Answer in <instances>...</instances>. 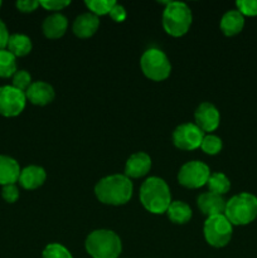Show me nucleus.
I'll return each mask as SVG.
<instances>
[{
	"mask_svg": "<svg viewBox=\"0 0 257 258\" xmlns=\"http://www.w3.org/2000/svg\"><path fill=\"white\" fill-rule=\"evenodd\" d=\"M25 93L10 86H0V115L15 117L25 108Z\"/></svg>",
	"mask_w": 257,
	"mask_h": 258,
	"instance_id": "9",
	"label": "nucleus"
},
{
	"mask_svg": "<svg viewBox=\"0 0 257 258\" xmlns=\"http://www.w3.org/2000/svg\"><path fill=\"white\" fill-rule=\"evenodd\" d=\"M17 57L8 49L0 50V77L9 78L17 72Z\"/></svg>",
	"mask_w": 257,
	"mask_h": 258,
	"instance_id": "23",
	"label": "nucleus"
},
{
	"mask_svg": "<svg viewBox=\"0 0 257 258\" xmlns=\"http://www.w3.org/2000/svg\"><path fill=\"white\" fill-rule=\"evenodd\" d=\"M222 33L227 37H233L242 32L244 27V17L238 10H228L221 19Z\"/></svg>",
	"mask_w": 257,
	"mask_h": 258,
	"instance_id": "19",
	"label": "nucleus"
},
{
	"mask_svg": "<svg viewBox=\"0 0 257 258\" xmlns=\"http://www.w3.org/2000/svg\"><path fill=\"white\" fill-rule=\"evenodd\" d=\"M2 4H3V3H2V2H0V7H2Z\"/></svg>",
	"mask_w": 257,
	"mask_h": 258,
	"instance_id": "34",
	"label": "nucleus"
},
{
	"mask_svg": "<svg viewBox=\"0 0 257 258\" xmlns=\"http://www.w3.org/2000/svg\"><path fill=\"white\" fill-rule=\"evenodd\" d=\"M85 248L92 258H118L122 243L113 231L96 229L86 238Z\"/></svg>",
	"mask_w": 257,
	"mask_h": 258,
	"instance_id": "3",
	"label": "nucleus"
},
{
	"mask_svg": "<svg viewBox=\"0 0 257 258\" xmlns=\"http://www.w3.org/2000/svg\"><path fill=\"white\" fill-rule=\"evenodd\" d=\"M140 202L144 208L153 214L166 213L171 203L169 185L164 179L150 176L140 186Z\"/></svg>",
	"mask_w": 257,
	"mask_h": 258,
	"instance_id": "2",
	"label": "nucleus"
},
{
	"mask_svg": "<svg viewBox=\"0 0 257 258\" xmlns=\"http://www.w3.org/2000/svg\"><path fill=\"white\" fill-rule=\"evenodd\" d=\"M133 191V181L125 174L105 176L95 186L96 198L108 206H123L131 199Z\"/></svg>",
	"mask_w": 257,
	"mask_h": 258,
	"instance_id": "1",
	"label": "nucleus"
},
{
	"mask_svg": "<svg viewBox=\"0 0 257 258\" xmlns=\"http://www.w3.org/2000/svg\"><path fill=\"white\" fill-rule=\"evenodd\" d=\"M193 20L191 10L185 3L168 2L163 12L164 30L171 37H181L189 30Z\"/></svg>",
	"mask_w": 257,
	"mask_h": 258,
	"instance_id": "5",
	"label": "nucleus"
},
{
	"mask_svg": "<svg viewBox=\"0 0 257 258\" xmlns=\"http://www.w3.org/2000/svg\"><path fill=\"white\" fill-rule=\"evenodd\" d=\"M32 40L25 34H13L10 35L8 42V50L15 57H24L29 54L32 50Z\"/></svg>",
	"mask_w": 257,
	"mask_h": 258,
	"instance_id": "21",
	"label": "nucleus"
},
{
	"mask_svg": "<svg viewBox=\"0 0 257 258\" xmlns=\"http://www.w3.org/2000/svg\"><path fill=\"white\" fill-rule=\"evenodd\" d=\"M67 18L60 13H53L52 15L45 18L42 24L43 33L49 39H58V38L63 37L66 30H67Z\"/></svg>",
	"mask_w": 257,
	"mask_h": 258,
	"instance_id": "17",
	"label": "nucleus"
},
{
	"mask_svg": "<svg viewBox=\"0 0 257 258\" xmlns=\"http://www.w3.org/2000/svg\"><path fill=\"white\" fill-rule=\"evenodd\" d=\"M211 174V169L207 164L193 160L181 166L178 173V181L184 188L198 189L201 186L207 185V181H208Z\"/></svg>",
	"mask_w": 257,
	"mask_h": 258,
	"instance_id": "8",
	"label": "nucleus"
},
{
	"mask_svg": "<svg viewBox=\"0 0 257 258\" xmlns=\"http://www.w3.org/2000/svg\"><path fill=\"white\" fill-rule=\"evenodd\" d=\"M85 4L92 14H95L96 17H100V15L110 14L111 9L115 7L116 2H113V0H86Z\"/></svg>",
	"mask_w": 257,
	"mask_h": 258,
	"instance_id": "24",
	"label": "nucleus"
},
{
	"mask_svg": "<svg viewBox=\"0 0 257 258\" xmlns=\"http://www.w3.org/2000/svg\"><path fill=\"white\" fill-rule=\"evenodd\" d=\"M42 258H73L71 252L59 243H49L43 249Z\"/></svg>",
	"mask_w": 257,
	"mask_h": 258,
	"instance_id": "26",
	"label": "nucleus"
},
{
	"mask_svg": "<svg viewBox=\"0 0 257 258\" xmlns=\"http://www.w3.org/2000/svg\"><path fill=\"white\" fill-rule=\"evenodd\" d=\"M226 203L227 202L224 201L223 197L212 193V191H206V193L201 194V196L197 198L198 208L201 209L202 213L206 214L207 217L224 214Z\"/></svg>",
	"mask_w": 257,
	"mask_h": 258,
	"instance_id": "14",
	"label": "nucleus"
},
{
	"mask_svg": "<svg viewBox=\"0 0 257 258\" xmlns=\"http://www.w3.org/2000/svg\"><path fill=\"white\" fill-rule=\"evenodd\" d=\"M169 219L175 224H185L191 219L193 212H191L190 207L186 203L181 201H174L171 202L169 206L168 211H166Z\"/></svg>",
	"mask_w": 257,
	"mask_h": 258,
	"instance_id": "20",
	"label": "nucleus"
},
{
	"mask_svg": "<svg viewBox=\"0 0 257 258\" xmlns=\"http://www.w3.org/2000/svg\"><path fill=\"white\" fill-rule=\"evenodd\" d=\"M100 27V19L92 13H83L73 22V33L78 38H90Z\"/></svg>",
	"mask_w": 257,
	"mask_h": 258,
	"instance_id": "16",
	"label": "nucleus"
},
{
	"mask_svg": "<svg viewBox=\"0 0 257 258\" xmlns=\"http://www.w3.org/2000/svg\"><path fill=\"white\" fill-rule=\"evenodd\" d=\"M236 7L243 17H257V0H238Z\"/></svg>",
	"mask_w": 257,
	"mask_h": 258,
	"instance_id": "28",
	"label": "nucleus"
},
{
	"mask_svg": "<svg viewBox=\"0 0 257 258\" xmlns=\"http://www.w3.org/2000/svg\"><path fill=\"white\" fill-rule=\"evenodd\" d=\"M2 197L7 203H15L19 199V190H18L17 185L15 184H10V185L3 186Z\"/></svg>",
	"mask_w": 257,
	"mask_h": 258,
	"instance_id": "29",
	"label": "nucleus"
},
{
	"mask_svg": "<svg viewBox=\"0 0 257 258\" xmlns=\"http://www.w3.org/2000/svg\"><path fill=\"white\" fill-rule=\"evenodd\" d=\"M9 30H8V27L5 25V23L0 19V50L7 49L8 42H9Z\"/></svg>",
	"mask_w": 257,
	"mask_h": 258,
	"instance_id": "33",
	"label": "nucleus"
},
{
	"mask_svg": "<svg viewBox=\"0 0 257 258\" xmlns=\"http://www.w3.org/2000/svg\"><path fill=\"white\" fill-rule=\"evenodd\" d=\"M15 5L22 13H32L39 7V2H37V0H20V2H17Z\"/></svg>",
	"mask_w": 257,
	"mask_h": 258,
	"instance_id": "32",
	"label": "nucleus"
},
{
	"mask_svg": "<svg viewBox=\"0 0 257 258\" xmlns=\"http://www.w3.org/2000/svg\"><path fill=\"white\" fill-rule=\"evenodd\" d=\"M194 118H196V125L203 133H212V131L217 130L219 122H221V115H219L218 108L213 103L209 102H203L197 107Z\"/></svg>",
	"mask_w": 257,
	"mask_h": 258,
	"instance_id": "11",
	"label": "nucleus"
},
{
	"mask_svg": "<svg viewBox=\"0 0 257 258\" xmlns=\"http://www.w3.org/2000/svg\"><path fill=\"white\" fill-rule=\"evenodd\" d=\"M204 133L196 123H181L174 130L173 143L180 150L190 151L201 148Z\"/></svg>",
	"mask_w": 257,
	"mask_h": 258,
	"instance_id": "10",
	"label": "nucleus"
},
{
	"mask_svg": "<svg viewBox=\"0 0 257 258\" xmlns=\"http://www.w3.org/2000/svg\"><path fill=\"white\" fill-rule=\"evenodd\" d=\"M45 179H47V173L42 166L29 165L22 169L18 181L27 190H34L44 184Z\"/></svg>",
	"mask_w": 257,
	"mask_h": 258,
	"instance_id": "15",
	"label": "nucleus"
},
{
	"mask_svg": "<svg viewBox=\"0 0 257 258\" xmlns=\"http://www.w3.org/2000/svg\"><path fill=\"white\" fill-rule=\"evenodd\" d=\"M32 83H33L32 76H30L29 73L24 70L17 71V72L14 73V76H13L12 86L24 93H25V91L30 87V85H32Z\"/></svg>",
	"mask_w": 257,
	"mask_h": 258,
	"instance_id": "27",
	"label": "nucleus"
},
{
	"mask_svg": "<svg viewBox=\"0 0 257 258\" xmlns=\"http://www.w3.org/2000/svg\"><path fill=\"white\" fill-rule=\"evenodd\" d=\"M54 88L47 82L37 81L30 85V87L25 91V97L27 101L32 102L33 105L45 106L54 100Z\"/></svg>",
	"mask_w": 257,
	"mask_h": 258,
	"instance_id": "12",
	"label": "nucleus"
},
{
	"mask_svg": "<svg viewBox=\"0 0 257 258\" xmlns=\"http://www.w3.org/2000/svg\"><path fill=\"white\" fill-rule=\"evenodd\" d=\"M70 4V0H43V2H39L40 7L44 8L45 10H50V12L62 10L65 9L66 7H68Z\"/></svg>",
	"mask_w": 257,
	"mask_h": 258,
	"instance_id": "30",
	"label": "nucleus"
},
{
	"mask_svg": "<svg viewBox=\"0 0 257 258\" xmlns=\"http://www.w3.org/2000/svg\"><path fill=\"white\" fill-rule=\"evenodd\" d=\"M224 216L232 226H247L257 218V197L241 193L232 197L226 203Z\"/></svg>",
	"mask_w": 257,
	"mask_h": 258,
	"instance_id": "4",
	"label": "nucleus"
},
{
	"mask_svg": "<svg viewBox=\"0 0 257 258\" xmlns=\"http://www.w3.org/2000/svg\"><path fill=\"white\" fill-rule=\"evenodd\" d=\"M203 232L207 243L214 248H222L231 241L233 226L224 214H218V216L207 217Z\"/></svg>",
	"mask_w": 257,
	"mask_h": 258,
	"instance_id": "7",
	"label": "nucleus"
},
{
	"mask_svg": "<svg viewBox=\"0 0 257 258\" xmlns=\"http://www.w3.org/2000/svg\"><path fill=\"white\" fill-rule=\"evenodd\" d=\"M140 67L144 75L155 82L166 80L171 72L168 55L159 48H149L144 52L140 59Z\"/></svg>",
	"mask_w": 257,
	"mask_h": 258,
	"instance_id": "6",
	"label": "nucleus"
},
{
	"mask_svg": "<svg viewBox=\"0 0 257 258\" xmlns=\"http://www.w3.org/2000/svg\"><path fill=\"white\" fill-rule=\"evenodd\" d=\"M110 17H111V19L113 20V22L122 23L123 20L126 19V17H127V13H126V9L122 7V5H120V4H117V3H116L115 7L111 9Z\"/></svg>",
	"mask_w": 257,
	"mask_h": 258,
	"instance_id": "31",
	"label": "nucleus"
},
{
	"mask_svg": "<svg viewBox=\"0 0 257 258\" xmlns=\"http://www.w3.org/2000/svg\"><path fill=\"white\" fill-rule=\"evenodd\" d=\"M207 186L209 190L214 194L223 197L227 194L231 189V181L227 178L226 174L223 173H212L209 176L208 181H207Z\"/></svg>",
	"mask_w": 257,
	"mask_h": 258,
	"instance_id": "22",
	"label": "nucleus"
},
{
	"mask_svg": "<svg viewBox=\"0 0 257 258\" xmlns=\"http://www.w3.org/2000/svg\"><path fill=\"white\" fill-rule=\"evenodd\" d=\"M19 164L15 159L8 155H0V185H10L19 180L20 175Z\"/></svg>",
	"mask_w": 257,
	"mask_h": 258,
	"instance_id": "18",
	"label": "nucleus"
},
{
	"mask_svg": "<svg viewBox=\"0 0 257 258\" xmlns=\"http://www.w3.org/2000/svg\"><path fill=\"white\" fill-rule=\"evenodd\" d=\"M222 148H223V143H222L221 138L216 135H204L203 140H202L201 149L208 155H217L221 153Z\"/></svg>",
	"mask_w": 257,
	"mask_h": 258,
	"instance_id": "25",
	"label": "nucleus"
},
{
	"mask_svg": "<svg viewBox=\"0 0 257 258\" xmlns=\"http://www.w3.org/2000/svg\"><path fill=\"white\" fill-rule=\"evenodd\" d=\"M151 169V158L146 153L139 151L133 154L126 160L125 164V175L130 178H141L145 176Z\"/></svg>",
	"mask_w": 257,
	"mask_h": 258,
	"instance_id": "13",
	"label": "nucleus"
}]
</instances>
